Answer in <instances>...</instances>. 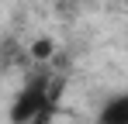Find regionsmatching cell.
I'll return each instance as SVG.
<instances>
[{
    "label": "cell",
    "instance_id": "277c9868",
    "mask_svg": "<svg viewBox=\"0 0 128 124\" xmlns=\"http://www.w3.org/2000/svg\"><path fill=\"white\" fill-rule=\"evenodd\" d=\"M31 124H48V114H42V117H35Z\"/></svg>",
    "mask_w": 128,
    "mask_h": 124
},
{
    "label": "cell",
    "instance_id": "6da1fadb",
    "mask_svg": "<svg viewBox=\"0 0 128 124\" xmlns=\"http://www.w3.org/2000/svg\"><path fill=\"white\" fill-rule=\"evenodd\" d=\"M59 97V83L48 79V72H38L35 79H28L21 93H18V100L10 107V121L14 124H31L35 117H42L52 110V103Z\"/></svg>",
    "mask_w": 128,
    "mask_h": 124
},
{
    "label": "cell",
    "instance_id": "7a4b0ae2",
    "mask_svg": "<svg viewBox=\"0 0 128 124\" xmlns=\"http://www.w3.org/2000/svg\"><path fill=\"white\" fill-rule=\"evenodd\" d=\"M100 124H128V97H114L100 107Z\"/></svg>",
    "mask_w": 128,
    "mask_h": 124
},
{
    "label": "cell",
    "instance_id": "3957f363",
    "mask_svg": "<svg viewBox=\"0 0 128 124\" xmlns=\"http://www.w3.org/2000/svg\"><path fill=\"white\" fill-rule=\"evenodd\" d=\"M52 52H56V45H52V41H48V38H38V41H35V45H31V55H35V59H38V62H45V59H52Z\"/></svg>",
    "mask_w": 128,
    "mask_h": 124
}]
</instances>
